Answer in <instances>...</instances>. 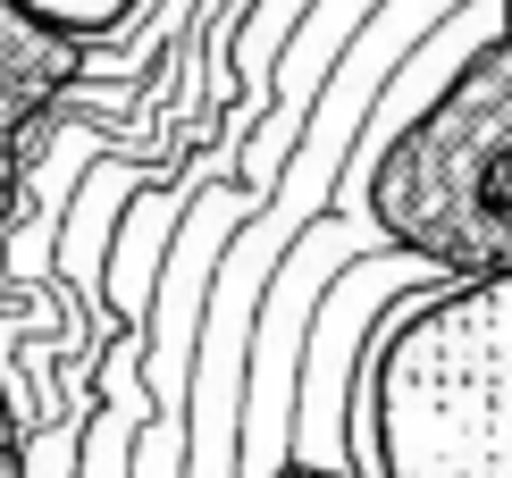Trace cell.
<instances>
[{"mask_svg":"<svg viewBox=\"0 0 512 478\" xmlns=\"http://www.w3.org/2000/svg\"><path fill=\"white\" fill-rule=\"evenodd\" d=\"M135 185H143V168H126V160H93V168H84L76 210H68V227H59V269H68L93 302H101V235H110L118 202H126Z\"/></svg>","mask_w":512,"mask_h":478,"instance_id":"obj_3","label":"cell"},{"mask_svg":"<svg viewBox=\"0 0 512 478\" xmlns=\"http://www.w3.org/2000/svg\"><path fill=\"white\" fill-rule=\"evenodd\" d=\"M412 286H454L437 260L420 252H361L319 286V336L303 328V361H294V462L303 470H336L345 462V386H353V353H361V328H370L378 302L412 294Z\"/></svg>","mask_w":512,"mask_h":478,"instance_id":"obj_1","label":"cell"},{"mask_svg":"<svg viewBox=\"0 0 512 478\" xmlns=\"http://www.w3.org/2000/svg\"><path fill=\"white\" fill-rule=\"evenodd\" d=\"M185 193H152L135 185V219H126V244H118V269L101 277V302H110L118 319H143V302H152V277H160V244L168 227H177Z\"/></svg>","mask_w":512,"mask_h":478,"instance_id":"obj_4","label":"cell"},{"mask_svg":"<svg viewBox=\"0 0 512 478\" xmlns=\"http://www.w3.org/2000/svg\"><path fill=\"white\" fill-rule=\"evenodd\" d=\"M370 9H378V0H319L303 26H286V42H277V59H269L261 126H252V143H244V177H252V193H269L277 160L294 151V135H303V118H311V93H319V76H328V59L353 42V26H361Z\"/></svg>","mask_w":512,"mask_h":478,"instance_id":"obj_2","label":"cell"}]
</instances>
